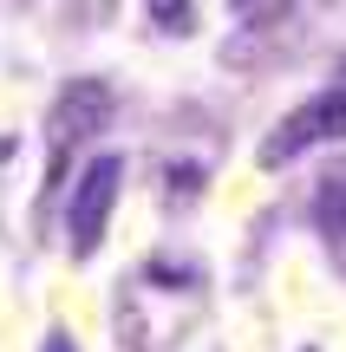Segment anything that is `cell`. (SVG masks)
Wrapping results in <instances>:
<instances>
[{
  "label": "cell",
  "instance_id": "obj_5",
  "mask_svg": "<svg viewBox=\"0 0 346 352\" xmlns=\"http://www.w3.org/2000/svg\"><path fill=\"white\" fill-rule=\"evenodd\" d=\"M314 215L327 222V235L346 241V176H327V189H321V202H314Z\"/></svg>",
  "mask_w": 346,
  "mask_h": 352
},
{
  "label": "cell",
  "instance_id": "obj_4",
  "mask_svg": "<svg viewBox=\"0 0 346 352\" xmlns=\"http://www.w3.org/2000/svg\"><path fill=\"white\" fill-rule=\"evenodd\" d=\"M144 20L157 26V33H170V39H190L196 33V0H144Z\"/></svg>",
  "mask_w": 346,
  "mask_h": 352
},
{
  "label": "cell",
  "instance_id": "obj_3",
  "mask_svg": "<svg viewBox=\"0 0 346 352\" xmlns=\"http://www.w3.org/2000/svg\"><path fill=\"white\" fill-rule=\"evenodd\" d=\"M321 144H346V85H327V91H314V98H301L294 111H288L281 124L261 138L255 164L274 176V170L294 164V157L321 151Z\"/></svg>",
  "mask_w": 346,
  "mask_h": 352
},
{
  "label": "cell",
  "instance_id": "obj_1",
  "mask_svg": "<svg viewBox=\"0 0 346 352\" xmlns=\"http://www.w3.org/2000/svg\"><path fill=\"white\" fill-rule=\"evenodd\" d=\"M111 85L105 78H72V85H59V98L46 104V176H39V196H33V215L46 209L52 196H59L65 183H72L78 157L91 151V138H98L105 124H111Z\"/></svg>",
  "mask_w": 346,
  "mask_h": 352
},
{
  "label": "cell",
  "instance_id": "obj_7",
  "mask_svg": "<svg viewBox=\"0 0 346 352\" xmlns=\"http://www.w3.org/2000/svg\"><path fill=\"white\" fill-rule=\"evenodd\" d=\"M229 7H235V13H248V7H255V0H229Z\"/></svg>",
  "mask_w": 346,
  "mask_h": 352
},
{
  "label": "cell",
  "instance_id": "obj_6",
  "mask_svg": "<svg viewBox=\"0 0 346 352\" xmlns=\"http://www.w3.org/2000/svg\"><path fill=\"white\" fill-rule=\"evenodd\" d=\"M39 352H78V346H72V333H65V327H46V340H39Z\"/></svg>",
  "mask_w": 346,
  "mask_h": 352
},
{
  "label": "cell",
  "instance_id": "obj_2",
  "mask_svg": "<svg viewBox=\"0 0 346 352\" xmlns=\"http://www.w3.org/2000/svg\"><path fill=\"white\" fill-rule=\"evenodd\" d=\"M118 189H125V157H85L78 164V183L65 196V254L72 261H91L111 235V209H118Z\"/></svg>",
  "mask_w": 346,
  "mask_h": 352
}]
</instances>
